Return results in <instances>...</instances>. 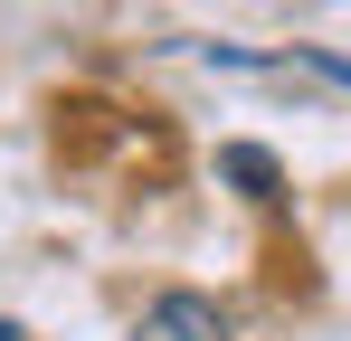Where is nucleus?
<instances>
[{"mask_svg": "<svg viewBox=\"0 0 351 341\" xmlns=\"http://www.w3.org/2000/svg\"><path fill=\"white\" fill-rule=\"evenodd\" d=\"M152 323H162L171 341H228V332H219V313H209V303H190V294H171Z\"/></svg>", "mask_w": 351, "mask_h": 341, "instance_id": "f257e3e1", "label": "nucleus"}, {"mask_svg": "<svg viewBox=\"0 0 351 341\" xmlns=\"http://www.w3.org/2000/svg\"><path fill=\"white\" fill-rule=\"evenodd\" d=\"M228 170H237V180H256V199H276V190H266V180H276V170H266V152H228Z\"/></svg>", "mask_w": 351, "mask_h": 341, "instance_id": "f03ea898", "label": "nucleus"}, {"mask_svg": "<svg viewBox=\"0 0 351 341\" xmlns=\"http://www.w3.org/2000/svg\"><path fill=\"white\" fill-rule=\"evenodd\" d=\"M0 341H19V332H10V323H0Z\"/></svg>", "mask_w": 351, "mask_h": 341, "instance_id": "7ed1b4c3", "label": "nucleus"}]
</instances>
